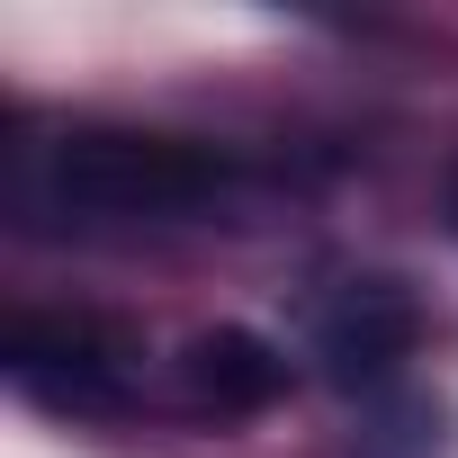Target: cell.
<instances>
[{
  "label": "cell",
  "mask_w": 458,
  "mask_h": 458,
  "mask_svg": "<svg viewBox=\"0 0 458 458\" xmlns=\"http://www.w3.org/2000/svg\"><path fill=\"white\" fill-rule=\"evenodd\" d=\"M243 198V162L189 144V135H135V126H64L10 153V207L55 225H189Z\"/></svg>",
  "instance_id": "obj_1"
},
{
  "label": "cell",
  "mask_w": 458,
  "mask_h": 458,
  "mask_svg": "<svg viewBox=\"0 0 458 458\" xmlns=\"http://www.w3.org/2000/svg\"><path fill=\"white\" fill-rule=\"evenodd\" d=\"M10 377L55 413H117L126 404V342L81 315H19L10 324Z\"/></svg>",
  "instance_id": "obj_2"
},
{
  "label": "cell",
  "mask_w": 458,
  "mask_h": 458,
  "mask_svg": "<svg viewBox=\"0 0 458 458\" xmlns=\"http://www.w3.org/2000/svg\"><path fill=\"white\" fill-rule=\"evenodd\" d=\"M422 342V306L395 288V279H342L324 306H315V360L360 386V377H386L395 360H413Z\"/></svg>",
  "instance_id": "obj_3"
},
{
  "label": "cell",
  "mask_w": 458,
  "mask_h": 458,
  "mask_svg": "<svg viewBox=\"0 0 458 458\" xmlns=\"http://www.w3.org/2000/svg\"><path fill=\"white\" fill-rule=\"evenodd\" d=\"M180 386H189V404H207V413H261V404H279V386H288V360L261 342V333H198L189 351H180Z\"/></svg>",
  "instance_id": "obj_4"
},
{
  "label": "cell",
  "mask_w": 458,
  "mask_h": 458,
  "mask_svg": "<svg viewBox=\"0 0 458 458\" xmlns=\"http://www.w3.org/2000/svg\"><path fill=\"white\" fill-rule=\"evenodd\" d=\"M440 198H449V225H458V162H449V189H440Z\"/></svg>",
  "instance_id": "obj_5"
}]
</instances>
